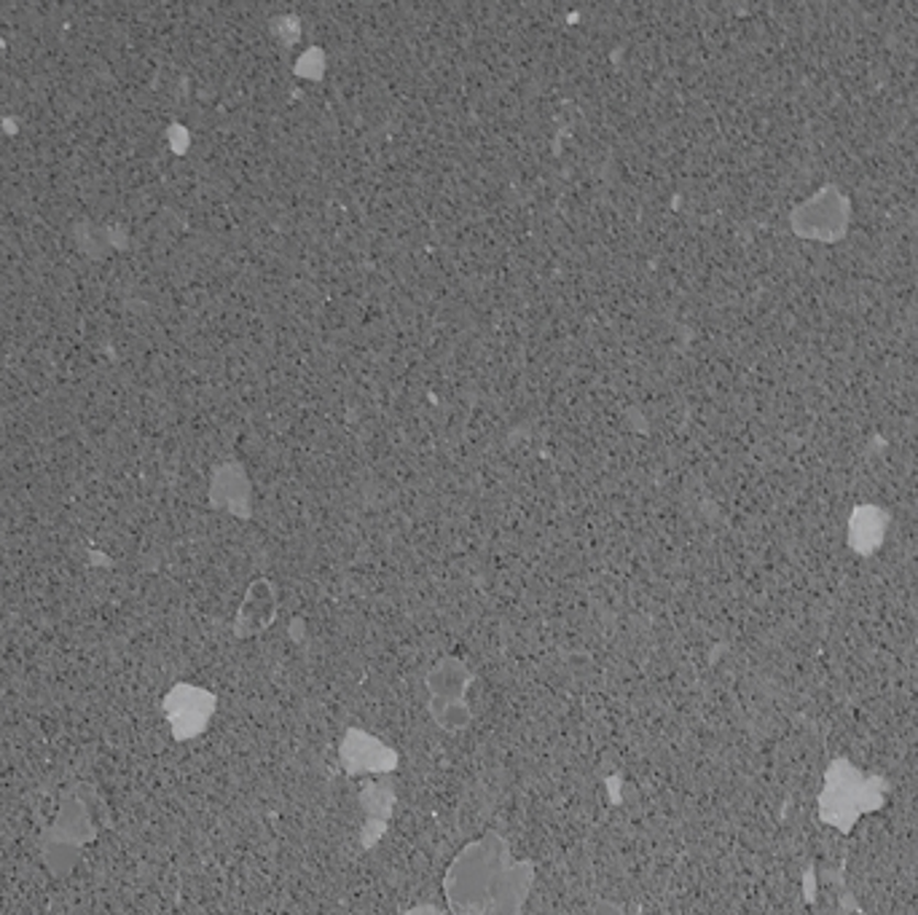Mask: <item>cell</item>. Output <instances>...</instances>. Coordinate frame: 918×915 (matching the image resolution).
<instances>
[{
    "mask_svg": "<svg viewBox=\"0 0 918 915\" xmlns=\"http://www.w3.org/2000/svg\"><path fill=\"white\" fill-rule=\"evenodd\" d=\"M886 516L875 508H860L851 518V545L860 553H871L884 537Z\"/></svg>",
    "mask_w": 918,
    "mask_h": 915,
    "instance_id": "obj_2",
    "label": "cell"
},
{
    "mask_svg": "<svg viewBox=\"0 0 918 915\" xmlns=\"http://www.w3.org/2000/svg\"><path fill=\"white\" fill-rule=\"evenodd\" d=\"M884 782L875 776H862L847 760L832 762L827 771V784L819 797V816L827 825L849 833L854 822L867 811L881 808L884 803Z\"/></svg>",
    "mask_w": 918,
    "mask_h": 915,
    "instance_id": "obj_1",
    "label": "cell"
},
{
    "mask_svg": "<svg viewBox=\"0 0 918 915\" xmlns=\"http://www.w3.org/2000/svg\"><path fill=\"white\" fill-rule=\"evenodd\" d=\"M409 915H441V913L430 911V907H419V911H413V913H409Z\"/></svg>",
    "mask_w": 918,
    "mask_h": 915,
    "instance_id": "obj_4",
    "label": "cell"
},
{
    "mask_svg": "<svg viewBox=\"0 0 918 915\" xmlns=\"http://www.w3.org/2000/svg\"><path fill=\"white\" fill-rule=\"evenodd\" d=\"M344 765L346 771H381V765L376 760H370V754H390L379 741H370L363 734H346L344 741Z\"/></svg>",
    "mask_w": 918,
    "mask_h": 915,
    "instance_id": "obj_3",
    "label": "cell"
}]
</instances>
